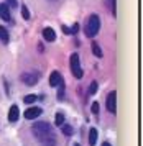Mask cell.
Here are the masks:
<instances>
[{"label": "cell", "mask_w": 143, "mask_h": 146, "mask_svg": "<svg viewBox=\"0 0 143 146\" xmlns=\"http://www.w3.org/2000/svg\"><path fill=\"white\" fill-rule=\"evenodd\" d=\"M23 100H25V104H28V105H30V104H33V102H36V100H38V97L31 94V95H26V97H25Z\"/></svg>", "instance_id": "obj_16"}, {"label": "cell", "mask_w": 143, "mask_h": 146, "mask_svg": "<svg viewBox=\"0 0 143 146\" xmlns=\"http://www.w3.org/2000/svg\"><path fill=\"white\" fill-rule=\"evenodd\" d=\"M63 31H64L66 35H71V31H69V28H66V27H63Z\"/></svg>", "instance_id": "obj_23"}, {"label": "cell", "mask_w": 143, "mask_h": 146, "mask_svg": "<svg viewBox=\"0 0 143 146\" xmlns=\"http://www.w3.org/2000/svg\"><path fill=\"white\" fill-rule=\"evenodd\" d=\"M115 99H117V92L115 90H112L109 95H107V110L112 113V115H115L117 113V104H115Z\"/></svg>", "instance_id": "obj_4"}, {"label": "cell", "mask_w": 143, "mask_h": 146, "mask_svg": "<svg viewBox=\"0 0 143 146\" xmlns=\"http://www.w3.org/2000/svg\"><path fill=\"white\" fill-rule=\"evenodd\" d=\"M0 40H2V43H8V31H7L3 27H0Z\"/></svg>", "instance_id": "obj_13"}, {"label": "cell", "mask_w": 143, "mask_h": 146, "mask_svg": "<svg viewBox=\"0 0 143 146\" xmlns=\"http://www.w3.org/2000/svg\"><path fill=\"white\" fill-rule=\"evenodd\" d=\"M31 131H33V135L38 138V141H41L43 146H56L54 133H53L51 126L48 125L46 121H39L36 125H33Z\"/></svg>", "instance_id": "obj_1"}, {"label": "cell", "mask_w": 143, "mask_h": 146, "mask_svg": "<svg viewBox=\"0 0 143 146\" xmlns=\"http://www.w3.org/2000/svg\"><path fill=\"white\" fill-rule=\"evenodd\" d=\"M7 5L8 7H13V8H18V2L17 0H7Z\"/></svg>", "instance_id": "obj_19"}, {"label": "cell", "mask_w": 143, "mask_h": 146, "mask_svg": "<svg viewBox=\"0 0 143 146\" xmlns=\"http://www.w3.org/2000/svg\"><path fill=\"white\" fill-rule=\"evenodd\" d=\"M20 80L25 86H35L38 82V74H31V72H23L20 76Z\"/></svg>", "instance_id": "obj_5"}, {"label": "cell", "mask_w": 143, "mask_h": 146, "mask_svg": "<svg viewBox=\"0 0 143 146\" xmlns=\"http://www.w3.org/2000/svg\"><path fill=\"white\" fill-rule=\"evenodd\" d=\"M61 80H63L61 74H59L58 71H53L51 76H49V86H51V87H58Z\"/></svg>", "instance_id": "obj_9"}, {"label": "cell", "mask_w": 143, "mask_h": 146, "mask_svg": "<svg viewBox=\"0 0 143 146\" xmlns=\"http://www.w3.org/2000/svg\"><path fill=\"white\" fill-rule=\"evenodd\" d=\"M97 130L96 128H91V131H89V145L94 146L96 143H97Z\"/></svg>", "instance_id": "obj_11"}, {"label": "cell", "mask_w": 143, "mask_h": 146, "mask_svg": "<svg viewBox=\"0 0 143 146\" xmlns=\"http://www.w3.org/2000/svg\"><path fill=\"white\" fill-rule=\"evenodd\" d=\"M110 2V8H112V15L115 17L117 15V10H115V0H109Z\"/></svg>", "instance_id": "obj_20"}, {"label": "cell", "mask_w": 143, "mask_h": 146, "mask_svg": "<svg viewBox=\"0 0 143 146\" xmlns=\"http://www.w3.org/2000/svg\"><path fill=\"white\" fill-rule=\"evenodd\" d=\"M91 108H92V113H96V115L99 113V104H97V102H94Z\"/></svg>", "instance_id": "obj_22"}, {"label": "cell", "mask_w": 143, "mask_h": 146, "mask_svg": "<svg viewBox=\"0 0 143 146\" xmlns=\"http://www.w3.org/2000/svg\"><path fill=\"white\" fill-rule=\"evenodd\" d=\"M92 53L96 54L97 58H102V49L99 48V44H97V43H92Z\"/></svg>", "instance_id": "obj_14"}, {"label": "cell", "mask_w": 143, "mask_h": 146, "mask_svg": "<svg viewBox=\"0 0 143 146\" xmlns=\"http://www.w3.org/2000/svg\"><path fill=\"white\" fill-rule=\"evenodd\" d=\"M21 17H23L25 20H30V12H28L26 7H21Z\"/></svg>", "instance_id": "obj_18"}, {"label": "cell", "mask_w": 143, "mask_h": 146, "mask_svg": "<svg viewBox=\"0 0 143 146\" xmlns=\"http://www.w3.org/2000/svg\"><path fill=\"white\" fill-rule=\"evenodd\" d=\"M74 146H81V145H78V143H76V145H74Z\"/></svg>", "instance_id": "obj_25"}, {"label": "cell", "mask_w": 143, "mask_h": 146, "mask_svg": "<svg viewBox=\"0 0 143 146\" xmlns=\"http://www.w3.org/2000/svg\"><path fill=\"white\" fill-rule=\"evenodd\" d=\"M69 31H71V35H76V33L79 31V25H78V23H74V25H72V28L69 30Z\"/></svg>", "instance_id": "obj_21"}, {"label": "cell", "mask_w": 143, "mask_h": 146, "mask_svg": "<svg viewBox=\"0 0 143 146\" xmlns=\"http://www.w3.org/2000/svg\"><path fill=\"white\" fill-rule=\"evenodd\" d=\"M18 117H20V108L18 105H12L10 107V112H8V121H18Z\"/></svg>", "instance_id": "obj_7"}, {"label": "cell", "mask_w": 143, "mask_h": 146, "mask_svg": "<svg viewBox=\"0 0 143 146\" xmlns=\"http://www.w3.org/2000/svg\"><path fill=\"white\" fill-rule=\"evenodd\" d=\"M54 123H56L58 126H61L63 123H64V115H63V113H58V115L54 117Z\"/></svg>", "instance_id": "obj_15"}, {"label": "cell", "mask_w": 143, "mask_h": 146, "mask_svg": "<svg viewBox=\"0 0 143 146\" xmlns=\"http://www.w3.org/2000/svg\"><path fill=\"white\" fill-rule=\"evenodd\" d=\"M39 115H41V108H39V107H30L25 112V118L26 120H35L36 117H39Z\"/></svg>", "instance_id": "obj_6"}, {"label": "cell", "mask_w": 143, "mask_h": 146, "mask_svg": "<svg viewBox=\"0 0 143 146\" xmlns=\"http://www.w3.org/2000/svg\"><path fill=\"white\" fill-rule=\"evenodd\" d=\"M61 130H63V133H64L66 136H71L72 133H74V128L71 125H64V123L61 125Z\"/></svg>", "instance_id": "obj_12"}, {"label": "cell", "mask_w": 143, "mask_h": 146, "mask_svg": "<svg viewBox=\"0 0 143 146\" xmlns=\"http://www.w3.org/2000/svg\"><path fill=\"white\" fill-rule=\"evenodd\" d=\"M99 30H100V18L94 13V15H91L89 20H87V25H86V35H87L89 38H94V36L99 33Z\"/></svg>", "instance_id": "obj_2"}, {"label": "cell", "mask_w": 143, "mask_h": 146, "mask_svg": "<svg viewBox=\"0 0 143 146\" xmlns=\"http://www.w3.org/2000/svg\"><path fill=\"white\" fill-rule=\"evenodd\" d=\"M102 146H110V143H102Z\"/></svg>", "instance_id": "obj_24"}, {"label": "cell", "mask_w": 143, "mask_h": 146, "mask_svg": "<svg viewBox=\"0 0 143 146\" xmlns=\"http://www.w3.org/2000/svg\"><path fill=\"white\" fill-rule=\"evenodd\" d=\"M69 66H71V72L76 79L82 77V69H81V61H79V54L74 53L71 54V59H69Z\"/></svg>", "instance_id": "obj_3"}, {"label": "cell", "mask_w": 143, "mask_h": 146, "mask_svg": "<svg viewBox=\"0 0 143 146\" xmlns=\"http://www.w3.org/2000/svg\"><path fill=\"white\" fill-rule=\"evenodd\" d=\"M97 89H99V86H97V82L94 80V82L91 84V87H89V94H91V95H94V94L97 92Z\"/></svg>", "instance_id": "obj_17"}, {"label": "cell", "mask_w": 143, "mask_h": 146, "mask_svg": "<svg viewBox=\"0 0 143 146\" xmlns=\"http://www.w3.org/2000/svg\"><path fill=\"white\" fill-rule=\"evenodd\" d=\"M43 38H45L46 41H49V43H53V41L56 40V33H54V30L49 27H46L45 30H43Z\"/></svg>", "instance_id": "obj_10"}, {"label": "cell", "mask_w": 143, "mask_h": 146, "mask_svg": "<svg viewBox=\"0 0 143 146\" xmlns=\"http://www.w3.org/2000/svg\"><path fill=\"white\" fill-rule=\"evenodd\" d=\"M0 18L2 20L8 21L12 17H10V7L7 5V3H0Z\"/></svg>", "instance_id": "obj_8"}]
</instances>
